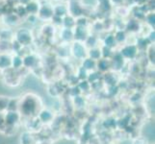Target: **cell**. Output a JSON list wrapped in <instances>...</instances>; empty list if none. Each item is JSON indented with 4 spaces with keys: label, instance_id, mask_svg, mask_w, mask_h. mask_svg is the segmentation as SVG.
<instances>
[{
    "label": "cell",
    "instance_id": "obj_1",
    "mask_svg": "<svg viewBox=\"0 0 155 144\" xmlns=\"http://www.w3.org/2000/svg\"><path fill=\"white\" fill-rule=\"evenodd\" d=\"M42 109V101L40 96L33 92H27L18 98V113L21 117L32 118L38 115Z\"/></svg>",
    "mask_w": 155,
    "mask_h": 144
},
{
    "label": "cell",
    "instance_id": "obj_2",
    "mask_svg": "<svg viewBox=\"0 0 155 144\" xmlns=\"http://www.w3.org/2000/svg\"><path fill=\"white\" fill-rule=\"evenodd\" d=\"M1 74H2L3 83L6 85V86L11 87V88L19 86L23 78L17 69H14L12 67L7 69V70L1 71Z\"/></svg>",
    "mask_w": 155,
    "mask_h": 144
},
{
    "label": "cell",
    "instance_id": "obj_3",
    "mask_svg": "<svg viewBox=\"0 0 155 144\" xmlns=\"http://www.w3.org/2000/svg\"><path fill=\"white\" fill-rule=\"evenodd\" d=\"M14 39L22 47H29L34 42V36L32 31L27 28H20L15 33Z\"/></svg>",
    "mask_w": 155,
    "mask_h": 144
},
{
    "label": "cell",
    "instance_id": "obj_4",
    "mask_svg": "<svg viewBox=\"0 0 155 144\" xmlns=\"http://www.w3.org/2000/svg\"><path fill=\"white\" fill-rule=\"evenodd\" d=\"M87 54H88V49L83 42H79L75 40H73L71 42V55L73 58H75L76 60H79V61H83L85 58L88 57Z\"/></svg>",
    "mask_w": 155,
    "mask_h": 144
},
{
    "label": "cell",
    "instance_id": "obj_5",
    "mask_svg": "<svg viewBox=\"0 0 155 144\" xmlns=\"http://www.w3.org/2000/svg\"><path fill=\"white\" fill-rule=\"evenodd\" d=\"M139 51L137 46L134 43H130V44H124L121 45L120 48L119 53L122 56V58L124 59L125 61H133L136 60V58L139 55Z\"/></svg>",
    "mask_w": 155,
    "mask_h": 144
},
{
    "label": "cell",
    "instance_id": "obj_6",
    "mask_svg": "<svg viewBox=\"0 0 155 144\" xmlns=\"http://www.w3.org/2000/svg\"><path fill=\"white\" fill-rule=\"evenodd\" d=\"M22 117L18 110H7L5 114V124L6 127H19Z\"/></svg>",
    "mask_w": 155,
    "mask_h": 144
},
{
    "label": "cell",
    "instance_id": "obj_7",
    "mask_svg": "<svg viewBox=\"0 0 155 144\" xmlns=\"http://www.w3.org/2000/svg\"><path fill=\"white\" fill-rule=\"evenodd\" d=\"M68 13L73 18H79L84 15V6L77 0H69L68 4Z\"/></svg>",
    "mask_w": 155,
    "mask_h": 144
},
{
    "label": "cell",
    "instance_id": "obj_8",
    "mask_svg": "<svg viewBox=\"0 0 155 144\" xmlns=\"http://www.w3.org/2000/svg\"><path fill=\"white\" fill-rule=\"evenodd\" d=\"M110 62H111V70L114 72H119V71H122V69L125 66L126 61L122 58L119 51H117L110 59Z\"/></svg>",
    "mask_w": 155,
    "mask_h": 144
},
{
    "label": "cell",
    "instance_id": "obj_9",
    "mask_svg": "<svg viewBox=\"0 0 155 144\" xmlns=\"http://www.w3.org/2000/svg\"><path fill=\"white\" fill-rule=\"evenodd\" d=\"M37 117H38V119L40 120V122L42 125H48L50 123H53V121L55 119V114L51 110L42 108L39 111Z\"/></svg>",
    "mask_w": 155,
    "mask_h": 144
},
{
    "label": "cell",
    "instance_id": "obj_10",
    "mask_svg": "<svg viewBox=\"0 0 155 144\" xmlns=\"http://www.w3.org/2000/svg\"><path fill=\"white\" fill-rule=\"evenodd\" d=\"M53 6L49 4H44L41 5L40 10L37 17H38L39 20H44V21H49L53 18Z\"/></svg>",
    "mask_w": 155,
    "mask_h": 144
},
{
    "label": "cell",
    "instance_id": "obj_11",
    "mask_svg": "<svg viewBox=\"0 0 155 144\" xmlns=\"http://www.w3.org/2000/svg\"><path fill=\"white\" fill-rule=\"evenodd\" d=\"M23 60V66L25 68H27L28 70H34V69L38 68L39 66V58L37 57L33 53H30V54L26 55L22 58Z\"/></svg>",
    "mask_w": 155,
    "mask_h": 144
},
{
    "label": "cell",
    "instance_id": "obj_12",
    "mask_svg": "<svg viewBox=\"0 0 155 144\" xmlns=\"http://www.w3.org/2000/svg\"><path fill=\"white\" fill-rule=\"evenodd\" d=\"M90 31L88 27H82V26H75L73 29V38L75 41L84 42L90 35Z\"/></svg>",
    "mask_w": 155,
    "mask_h": 144
},
{
    "label": "cell",
    "instance_id": "obj_13",
    "mask_svg": "<svg viewBox=\"0 0 155 144\" xmlns=\"http://www.w3.org/2000/svg\"><path fill=\"white\" fill-rule=\"evenodd\" d=\"M19 143L20 144H38L39 138L35 136L33 132L25 131L21 134L19 137Z\"/></svg>",
    "mask_w": 155,
    "mask_h": 144
},
{
    "label": "cell",
    "instance_id": "obj_14",
    "mask_svg": "<svg viewBox=\"0 0 155 144\" xmlns=\"http://www.w3.org/2000/svg\"><path fill=\"white\" fill-rule=\"evenodd\" d=\"M141 29H142L141 22L135 18H131L125 23V27H124L125 32H130L131 34H138L141 32Z\"/></svg>",
    "mask_w": 155,
    "mask_h": 144
},
{
    "label": "cell",
    "instance_id": "obj_15",
    "mask_svg": "<svg viewBox=\"0 0 155 144\" xmlns=\"http://www.w3.org/2000/svg\"><path fill=\"white\" fill-rule=\"evenodd\" d=\"M102 83L107 85V87L117 86V83H119V79H117L116 75V72L110 70L108 72L102 74Z\"/></svg>",
    "mask_w": 155,
    "mask_h": 144
},
{
    "label": "cell",
    "instance_id": "obj_16",
    "mask_svg": "<svg viewBox=\"0 0 155 144\" xmlns=\"http://www.w3.org/2000/svg\"><path fill=\"white\" fill-rule=\"evenodd\" d=\"M20 18L18 17L15 13H9L5 14L3 17V22L5 25H7L8 27H14L20 23Z\"/></svg>",
    "mask_w": 155,
    "mask_h": 144
},
{
    "label": "cell",
    "instance_id": "obj_17",
    "mask_svg": "<svg viewBox=\"0 0 155 144\" xmlns=\"http://www.w3.org/2000/svg\"><path fill=\"white\" fill-rule=\"evenodd\" d=\"M12 67V55L11 54H0V72L7 70Z\"/></svg>",
    "mask_w": 155,
    "mask_h": 144
},
{
    "label": "cell",
    "instance_id": "obj_18",
    "mask_svg": "<svg viewBox=\"0 0 155 144\" xmlns=\"http://www.w3.org/2000/svg\"><path fill=\"white\" fill-rule=\"evenodd\" d=\"M97 70L101 74H104L111 70V62L109 59L101 58L100 60L97 61Z\"/></svg>",
    "mask_w": 155,
    "mask_h": 144
},
{
    "label": "cell",
    "instance_id": "obj_19",
    "mask_svg": "<svg viewBox=\"0 0 155 144\" xmlns=\"http://www.w3.org/2000/svg\"><path fill=\"white\" fill-rule=\"evenodd\" d=\"M41 35L46 39H52L54 38L55 32H56V27L52 23L47 22L42 25L41 27Z\"/></svg>",
    "mask_w": 155,
    "mask_h": 144
},
{
    "label": "cell",
    "instance_id": "obj_20",
    "mask_svg": "<svg viewBox=\"0 0 155 144\" xmlns=\"http://www.w3.org/2000/svg\"><path fill=\"white\" fill-rule=\"evenodd\" d=\"M40 7H41V4L36 1V0H30V1L24 5V8H25V11L27 14H31V15H37L38 14L39 10H40Z\"/></svg>",
    "mask_w": 155,
    "mask_h": 144
},
{
    "label": "cell",
    "instance_id": "obj_21",
    "mask_svg": "<svg viewBox=\"0 0 155 144\" xmlns=\"http://www.w3.org/2000/svg\"><path fill=\"white\" fill-rule=\"evenodd\" d=\"M60 39L64 43H71L74 40L73 38V29L62 28L60 31Z\"/></svg>",
    "mask_w": 155,
    "mask_h": 144
},
{
    "label": "cell",
    "instance_id": "obj_22",
    "mask_svg": "<svg viewBox=\"0 0 155 144\" xmlns=\"http://www.w3.org/2000/svg\"><path fill=\"white\" fill-rule=\"evenodd\" d=\"M53 14L54 17H58V18H65L67 14H68V7L64 4H58L53 6Z\"/></svg>",
    "mask_w": 155,
    "mask_h": 144
},
{
    "label": "cell",
    "instance_id": "obj_23",
    "mask_svg": "<svg viewBox=\"0 0 155 144\" xmlns=\"http://www.w3.org/2000/svg\"><path fill=\"white\" fill-rule=\"evenodd\" d=\"M114 35V38L116 40V42L117 45H124L126 43L127 40V33L125 32V30H117Z\"/></svg>",
    "mask_w": 155,
    "mask_h": 144
},
{
    "label": "cell",
    "instance_id": "obj_24",
    "mask_svg": "<svg viewBox=\"0 0 155 144\" xmlns=\"http://www.w3.org/2000/svg\"><path fill=\"white\" fill-rule=\"evenodd\" d=\"M72 106L76 110H84V108L86 107V99L82 94L72 97Z\"/></svg>",
    "mask_w": 155,
    "mask_h": 144
},
{
    "label": "cell",
    "instance_id": "obj_25",
    "mask_svg": "<svg viewBox=\"0 0 155 144\" xmlns=\"http://www.w3.org/2000/svg\"><path fill=\"white\" fill-rule=\"evenodd\" d=\"M82 63H81V66L86 69L88 72H91V71H94V70H97V62L92 60V59L90 58H85L83 61H81Z\"/></svg>",
    "mask_w": 155,
    "mask_h": 144
},
{
    "label": "cell",
    "instance_id": "obj_26",
    "mask_svg": "<svg viewBox=\"0 0 155 144\" xmlns=\"http://www.w3.org/2000/svg\"><path fill=\"white\" fill-rule=\"evenodd\" d=\"M137 48H138V50L139 51H143V50H147V48L152 44L149 42V40L147 39V37H139V38L136 39V43H134Z\"/></svg>",
    "mask_w": 155,
    "mask_h": 144
},
{
    "label": "cell",
    "instance_id": "obj_27",
    "mask_svg": "<svg viewBox=\"0 0 155 144\" xmlns=\"http://www.w3.org/2000/svg\"><path fill=\"white\" fill-rule=\"evenodd\" d=\"M62 26L64 28L74 29L76 26V18L71 17V15H69V14H67L65 18H63Z\"/></svg>",
    "mask_w": 155,
    "mask_h": 144
},
{
    "label": "cell",
    "instance_id": "obj_28",
    "mask_svg": "<svg viewBox=\"0 0 155 144\" xmlns=\"http://www.w3.org/2000/svg\"><path fill=\"white\" fill-rule=\"evenodd\" d=\"M98 42H99V39L97 36L90 34L83 43L85 44L87 49H91V48H94V47H98Z\"/></svg>",
    "mask_w": 155,
    "mask_h": 144
},
{
    "label": "cell",
    "instance_id": "obj_29",
    "mask_svg": "<svg viewBox=\"0 0 155 144\" xmlns=\"http://www.w3.org/2000/svg\"><path fill=\"white\" fill-rule=\"evenodd\" d=\"M102 43H103L102 44L103 46L111 48V49H115V48L117 47V45L113 34H107L105 36V38L103 39V40H102Z\"/></svg>",
    "mask_w": 155,
    "mask_h": 144
},
{
    "label": "cell",
    "instance_id": "obj_30",
    "mask_svg": "<svg viewBox=\"0 0 155 144\" xmlns=\"http://www.w3.org/2000/svg\"><path fill=\"white\" fill-rule=\"evenodd\" d=\"M88 58L92 59L94 61H98L102 58V55H101V49L100 47H94L91 48V49H88V54H87Z\"/></svg>",
    "mask_w": 155,
    "mask_h": 144
},
{
    "label": "cell",
    "instance_id": "obj_31",
    "mask_svg": "<svg viewBox=\"0 0 155 144\" xmlns=\"http://www.w3.org/2000/svg\"><path fill=\"white\" fill-rule=\"evenodd\" d=\"M87 81L92 85L94 84L97 82L99 81H102V74L100 72H98L97 70H94V71H91L88 74V77H87Z\"/></svg>",
    "mask_w": 155,
    "mask_h": 144
},
{
    "label": "cell",
    "instance_id": "obj_32",
    "mask_svg": "<svg viewBox=\"0 0 155 144\" xmlns=\"http://www.w3.org/2000/svg\"><path fill=\"white\" fill-rule=\"evenodd\" d=\"M15 34L10 28L7 29H0V40L12 41L14 40Z\"/></svg>",
    "mask_w": 155,
    "mask_h": 144
},
{
    "label": "cell",
    "instance_id": "obj_33",
    "mask_svg": "<svg viewBox=\"0 0 155 144\" xmlns=\"http://www.w3.org/2000/svg\"><path fill=\"white\" fill-rule=\"evenodd\" d=\"M12 47H11V41L0 40V54H11Z\"/></svg>",
    "mask_w": 155,
    "mask_h": 144
},
{
    "label": "cell",
    "instance_id": "obj_34",
    "mask_svg": "<svg viewBox=\"0 0 155 144\" xmlns=\"http://www.w3.org/2000/svg\"><path fill=\"white\" fill-rule=\"evenodd\" d=\"M23 66V60L22 57L18 56V54H15L12 56V68L19 69Z\"/></svg>",
    "mask_w": 155,
    "mask_h": 144
},
{
    "label": "cell",
    "instance_id": "obj_35",
    "mask_svg": "<svg viewBox=\"0 0 155 144\" xmlns=\"http://www.w3.org/2000/svg\"><path fill=\"white\" fill-rule=\"evenodd\" d=\"M97 4L98 5L99 10H101L104 13L109 12L112 9V4L110 0H97Z\"/></svg>",
    "mask_w": 155,
    "mask_h": 144
},
{
    "label": "cell",
    "instance_id": "obj_36",
    "mask_svg": "<svg viewBox=\"0 0 155 144\" xmlns=\"http://www.w3.org/2000/svg\"><path fill=\"white\" fill-rule=\"evenodd\" d=\"M77 87L79 88L81 93H86L92 90V85H91L87 80H83V81H79L77 84Z\"/></svg>",
    "mask_w": 155,
    "mask_h": 144
},
{
    "label": "cell",
    "instance_id": "obj_37",
    "mask_svg": "<svg viewBox=\"0 0 155 144\" xmlns=\"http://www.w3.org/2000/svg\"><path fill=\"white\" fill-rule=\"evenodd\" d=\"M147 59L148 62H150L151 66H154V62H155V55H154V44H150L147 48Z\"/></svg>",
    "mask_w": 155,
    "mask_h": 144
},
{
    "label": "cell",
    "instance_id": "obj_38",
    "mask_svg": "<svg viewBox=\"0 0 155 144\" xmlns=\"http://www.w3.org/2000/svg\"><path fill=\"white\" fill-rule=\"evenodd\" d=\"M15 14L18 15V17L21 19V18H27V13H26V11H25V8L23 5H17V6L15 7V12H14Z\"/></svg>",
    "mask_w": 155,
    "mask_h": 144
},
{
    "label": "cell",
    "instance_id": "obj_39",
    "mask_svg": "<svg viewBox=\"0 0 155 144\" xmlns=\"http://www.w3.org/2000/svg\"><path fill=\"white\" fill-rule=\"evenodd\" d=\"M10 97L4 95H0V113H6Z\"/></svg>",
    "mask_w": 155,
    "mask_h": 144
},
{
    "label": "cell",
    "instance_id": "obj_40",
    "mask_svg": "<svg viewBox=\"0 0 155 144\" xmlns=\"http://www.w3.org/2000/svg\"><path fill=\"white\" fill-rule=\"evenodd\" d=\"M143 20L146 21V23L151 29H154V25H155V14H154V12H149L148 14H147Z\"/></svg>",
    "mask_w": 155,
    "mask_h": 144
},
{
    "label": "cell",
    "instance_id": "obj_41",
    "mask_svg": "<svg viewBox=\"0 0 155 144\" xmlns=\"http://www.w3.org/2000/svg\"><path fill=\"white\" fill-rule=\"evenodd\" d=\"M100 49H101V55H102V58L104 59H110L112 58V56L114 55V49H111V48H108L106 46H100Z\"/></svg>",
    "mask_w": 155,
    "mask_h": 144
},
{
    "label": "cell",
    "instance_id": "obj_42",
    "mask_svg": "<svg viewBox=\"0 0 155 144\" xmlns=\"http://www.w3.org/2000/svg\"><path fill=\"white\" fill-rule=\"evenodd\" d=\"M88 74H89V72L86 70V69H84L82 66H79L77 71H76L75 76L77 77V79L79 80V81H83V80H87Z\"/></svg>",
    "mask_w": 155,
    "mask_h": 144
},
{
    "label": "cell",
    "instance_id": "obj_43",
    "mask_svg": "<svg viewBox=\"0 0 155 144\" xmlns=\"http://www.w3.org/2000/svg\"><path fill=\"white\" fill-rule=\"evenodd\" d=\"M7 110H18V98H11L9 100Z\"/></svg>",
    "mask_w": 155,
    "mask_h": 144
},
{
    "label": "cell",
    "instance_id": "obj_44",
    "mask_svg": "<svg viewBox=\"0 0 155 144\" xmlns=\"http://www.w3.org/2000/svg\"><path fill=\"white\" fill-rule=\"evenodd\" d=\"M88 24H89V19L85 15H82V17H79L76 18V26L88 27Z\"/></svg>",
    "mask_w": 155,
    "mask_h": 144
},
{
    "label": "cell",
    "instance_id": "obj_45",
    "mask_svg": "<svg viewBox=\"0 0 155 144\" xmlns=\"http://www.w3.org/2000/svg\"><path fill=\"white\" fill-rule=\"evenodd\" d=\"M132 144H149L148 142V139L147 136H140L136 137L134 140H133V143Z\"/></svg>",
    "mask_w": 155,
    "mask_h": 144
},
{
    "label": "cell",
    "instance_id": "obj_46",
    "mask_svg": "<svg viewBox=\"0 0 155 144\" xmlns=\"http://www.w3.org/2000/svg\"><path fill=\"white\" fill-rule=\"evenodd\" d=\"M147 39L149 40V42L152 44H154V40H155V31L154 29H151L149 31V34L147 36Z\"/></svg>",
    "mask_w": 155,
    "mask_h": 144
},
{
    "label": "cell",
    "instance_id": "obj_47",
    "mask_svg": "<svg viewBox=\"0 0 155 144\" xmlns=\"http://www.w3.org/2000/svg\"><path fill=\"white\" fill-rule=\"evenodd\" d=\"M26 20H27L28 22L31 23V24H35L39 19H38V17H37V15H31V14H29V15H27V18H26Z\"/></svg>",
    "mask_w": 155,
    "mask_h": 144
},
{
    "label": "cell",
    "instance_id": "obj_48",
    "mask_svg": "<svg viewBox=\"0 0 155 144\" xmlns=\"http://www.w3.org/2000/svg\"><path fill=\"white\" fill-rule=\"evenodd\" d=\"M148 0H133V2H134L137 6H142V5H145L147 3Z\"/></svg>",
    "mask_w": 155,
    "mask_h": 144
},
{
    "label": "cell",
    "instance_id": "obj_49",
    "mask_svg": "<svg viewBox=\"0 0 155 144\" xmlns=\"http://www.w3.org/2000/svg\"><path fill=\"white\" fill-rule=\"evenodd\" d=\"M110 2L112 5H116V6H120L121 3L124 2V0H110Z\"/></svg>",
    "mask_w": 155,
    "mask_h": 144
}]
</instances>
